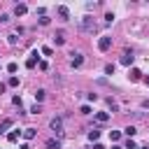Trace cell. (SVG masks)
Instances as JSON below:
<instances>
[{"instance_id": "6da1fadb", "label": "cell", "mask_w": 149, "mask_h": 149, "mask_svg": "<svg viewBox=\"0 0 149 149\" xmlns=\"http://www.w3.org/2000/svg\"><path fill=\"white\" fill-rule=\"evenodd\" d=\"M95 28H98V23L93 21V16H91V14H86V16H81V19H79V30H81V33H93Z\"/></svg>"}, {"instance_id": "7a4b0ae2", "label": "cell", "mask_w": 149, "mask_h": 149, "mask_svg": "<svg viewBox=\"0 0 149 149\" xmlns=\"http://www.w3.org/2000/svg\"><path fill=\"white\" fill-rule=\"evenodd\" d=\"M49 128L61 137V135H63V119H61V116H54V119L49 121Z\"/></svg>"}, {"instance_id": "3957f363", "label": "cell", "mask_w": 149, "mask_h": 149, "mask_svg": "<svg viewBox=\"0 0 149 149\" xmlns=\"http://www.w3.org/2000/svg\"><path fill=\"white\" fill-rule=\"evenodd\" d=\"M109 47H112V37H109V35H102V37L98 40V49H100V51H107Z\"/></svg>"}, {"instance_id": "277c9868", "label": "cell", "mask_w": 149, "mask_h": 149, "mask_svg": "<svg viewBox=\"0 0 149 149\" xmlns=\"http://www.w3.org/2000/svg\"><path fill=\"white\" fill-rule=\"evenodd\" d=\"M70 56H72V58H70V65H72V68H81V63H84V56H81L79 51H72Z\"/></svg>"}, {"instance_id": "5b68a950", "label": "cell", "mask_w": 149, "mask_h": 149, "mask_svg": "<svg viewBox=\"0 0 149 149\" xmlns=\"http://www.w3.org/2000/svg\"><path fill=\"white\" fill-rule=\"evenodd\" d=\"M37 61H40V51H37V49H35V51H33V54H30V56H28V61H26V68H28V70H33V68H35V63H37Z\"/></svg>"}, {"instance_id": "8992f818", "label": "cell", "mask_w": 149, "mask_h": 149, "mask_svg": "<svg viewBox=\"0 0 149 149\" xmlns=\"http://www.w3.org/2000/svg\"><path fill=\"white\" fill-rule=\"evenodd\" d=\"M133 61H135V56H133V51H123V56H121V65H126V68H130V65H133Z\"/></svg>"}, {"instance_id": "52a82bcc", "label": "cell", "mask_w": 149, "mask_h": 149, "mask_svg": "<svg viewBox=\"0 0 149 149\" xmlns=\"http://www.w3.org/2000/svg\"><path fill=\"white\" fill-rule=\"evenodd\" d=\"M12 126H14V119H2V121H0V135H5Z\"/></svg>"}, {"instance_id": "ba28073f", "label": "cell", "mask_w": 149, "mask_h": 149, "mask_svg": "<svg viewBox=\"0 0 149 149\" xmlns=\"http://www.w3.org/2000/svg\"><path fill=\"white\" fill-rule=\"evenodd\" d=\"M56 12H58V16H61V19H65V21L70 19V9H68L65 5H58V9H56Z\"/></svg>"}, {"instance_id": "9c48e42d", "label": "cell", "mask_w": 149, "mask_h": 149, "mask_svg": "<svg viewBox=\"0 0 149 149\" xmlns=\"http://www.w3.org/2000/svg\"><path fill=\"white\" fill-rule=\"evenodd\" d=\"M128 77H130V81H140V79H142V72H140L137 68H130V72H128Z\"/></svg>"}, {"instance_id": "30bf717a", "label": "cell", "mask_w": 149, "mask_h": 149, "mask_svg": "<svg viewBox=\"0 0 149 149\" xmlns=\"http://www.w3.org/2000/svg\"><path fill=\"white\" fill-rule=\"evenodd\" d=\"M95 121L98 123H107L109 121V112H95Z\"/></svg>"}, {"instance_id": "8fae6325", "label": "cell", "mask_w": 149, "mask_h": 149, "mask_svg": "<svg viewBox=\"0 0 149 149\" xmlns=\"http://www.w3.org/2000/svg\"><path fill=\"white\" fill-rule=\"evenodd\" d=\"M44 149H61V140H47V144H44Z\"/></svg>"}, {"instance_id": "7c38bea8", "label": "cell", "mask_w": 149, "mask_h": 149, "mask_svg": "<svg viewBox=\"0 0 149 149\" xmlns=\"http://www.w3.org/2000/svg\"><path fill=\"white\" fill-rule=\"evenodd\" d=\"M26 12H28V7H26V5H23V2H19V5H16V7H14V14H16V16H23V14H26Z\"/></svg>"}, {"instance_id": "4fadbf2b", "label": "cell", "mask_w": 149, "mask_h": 149, "mask_svg": "<svg viewBox=\"0 0 149 149\" xmlns=\"http://www.w3.org/2000/svg\"><path fill=\"white\" fill-rule=\"evenodd\" d=\"M54 42H56V47H63V44H65V37H63V30H58V33L54 35Z\"/></svg>"}, {"instance_id": "5bb4252c", "label": "cell", "mask_w": 149, "mask_h": 149, "mask_svg": "<svg viewBox=\"0 0 149 149\" xmlns=\"http://www.w3.org/2000/svg\"><path fill=\"white\" fill-rule=\"evenodd\" d=\"M44 95H47V91H44V88H37V91H35V102L40 105V102L44 100Z\"/></svg>"}, {"instance_id": "9a60e30c", "label": "cell", "mask_w": 149, "mask_h": 149, "mask_svg": "<svg viewBox=\"0 0 149 149\" xmlns=\"http://www.w3.org/2000/svg\"><path fill=\"white\" fill-rule=\"evenodd\" d=\"M135 133H137V130H135V126H133V123H130V126H126V128H123V135H128V137H130V140H133V135H135Z\"/></svg>"}, {"instance_id": "2e32d148", "label": "cell", "mask_w": 149, "mask_h": 149, "mask_svg": "<svg viewBox=\"0 0 149 149\" xmlns=\"http://www.w3.org/2000/svg\"><path fill=\"white\" fill-rule=\"evenodd\" d=\"M35 135H37V130H35V128H26V130H23V137H26V140H33Z\"/></svg>"}, {"instance_id": "e0dca14e", "label": "cell", "mask_w": 149, "mask_h": 149, "mask_svg": "<svg viewBox=\"0 0 149 149\" xmlns=\"http://www.w3.org/2000/svg\"><path fill=\"white\" fill-rule=\"evenodd\" d=\"M98 137H100V130H95V128H93V130H88V140H91L93 144L98 142Z\"/></svg>"}, {"instance_id": "ac0fdd59", "label": "cell", "mask_w": 149, "mask_h": 149, "mask_svg": "<svg viewBox=\"0 0 149 149\" xmlns=\"http://www.w3.org/2000/svg\"><path fill=\"white\" fill-rule=\"evenodd\" d=\"M19 135H21V130H12V133H7V140H9V142H16Z\"/></svg>"}, {"instance_id": "d6986e66", "label": "cell", "mask_w": 149, "mask_h": 149, "mask_svg": "<svg viewBox=\"0 0 149 149\" xmlns=\"http://www.w3.org/2000/svg\"><path fill=\"white\" fill-rule=\"evenodd\" d=\"M109 140H112V142H119V140H121V130H112V133H109Z\"/></svg>"}, {"instance_id": "ffe728a7", "label": "cell", "mask_w": 149, "mask_h": 149, "mask_svg": "<svg viewBox=\"0 0 149 149\" xmlns=\"http://www.w3.org/2000/svg\"><path fill=\"white\" fill-rule=\"evenodd\" d=\"M114 70H116L114 63H107V65H105V74H114Z\"/></svg>"}, {"instance_id": "44dd1931", "label": "cell", "mask_w": 149, "mask_h": 149, "mask_svg": "<svg viewBox=\"0 0 149 149\" xmlns=\"http://www.w3.org/2000/svg\"><path fill=\"white\" fill-rule=\"evenodd\" d=\"M130 119H147V112H130Z\"/></svg>"}, {"instance_id": "7402d4cb", "label": "cell", "mask_w": 149, "mask_h": 149, "mask_svg": "<svg viewBox=\"0 0 149 149\" xmlns=\"http://www.w3.org/2000/svg\"><path fill=\"white\" fill-rule=\"evenodd\" d=\"M7 86H19V77H14V74H12V77L7 79Z\"/></svg>"}, {"instance_id": "603a6c76", "label": "cell", "mask_w": 149, "mask_h": 149, "mask_svg": "<svg viewBox=\"0 0 149 149\" xmlns=\"http://www.w3.org/2000/svg\"><path fill=\"white\" fill-rule=\"evenodd\" d=\"M123 149H137V144H135V142H133V140H130V137H128V142H126V144H123Z\"/></svg>"}, {"instance_id": "cb8c5ba5", "label": "cell", "mask_w": 149, "mask_h": 149, "mask_svg": "<svg viewBox=\"0 0 149 149\" xmlns=\"http://www.w3.org/2000/svg\"><path fill=\"white\" fill-rule=\"evenodd\" d=\"M16 68H19L16 63H7V72H12V74H14V72H16Z\"/></svg>"}, {"instance_id": "d4e9b609", "label": "cell", "mask_w": 149, "mask_h": 149, "mask_svg": "<svg viewBox=\"0 0 149 149\" xmlns=\"http://www.w3.org/2000/svg\"><path fill=\"white\" fill-rule=\"evenodd\" d=\"M107 105H109V107H112V112H116V109H119V105H116V102H114V100H112V98H107Z\"/></svg>"}, {"instance_id": "484cf974", "label": "cell", "mask_w": 149, "mask_h": 149, "mask_svg": "<svg viewBox=\"0 0 149 149\" xmlns=\"http://www.w3.org/2000/svg\"><path fill=\"white\" fill-rule=\"evenodd\" d=\"M40 112H42V107H40V105H37V102H35V105H33V107H30V114H40Z\"/></svg>"}, {"instance_id": "4316f807", "label": "cell", "mask_w": 149, "mask_h": 149, "mask_svg": "<svg viewBox=\"0 0 149 149\" xmlns=\"http://www.w3.org/2000/svg\"><path fill=\"white\" fill-rule=\"evenodd\" d=\"M112 21H114V14L107 12V14H105V23H112Z\"/></svg>"}, {"instance_id": "83f0119b", "label": "cell", "mask_w": 149, "mask_h": 149, "mask_svg": "<svg viewBox=\"0 0 149 149\" xmlns=\"http://www.w3.org/2000/svg\"><path fill=\"white\" fill-rule=\"evenodd\" d=\"M42 54H44V56H51L54 49H51V47H42Z\"/></svg>"}, {"instance_id": "f1b7e54d", "label": "cell", "mask_w": 149, "mask_h": 149, "mask_svg": "<svg viewBox=\"0 0 149 149\" xmlns=\"http://www.w3.org/2000/svg\"><path fill=\"white\" fill-rule=\"evenodd\" d=\"M12 102H14L16 107H21V102H23V100H21V95H14V98H12Z\"/></svg>"}, {"instance_id": "f546056e", "label": "cell", "mask_w": 149, "mask_h": 149, "mask_svg": "<svg viewBox=\"0 0 149 149\" xmlns=\"http://www.w3.org/2000/svg\"><path fill=\"white\" fill-rule=\"evenodd\" d=\"M9 19H12V16H9V14H0V23H7V21H9Z\"/></svg>"}, {"instance_id": "4dcf8cb0", "label": "cell", "mask_w": 149, "mask_h": 149, "mask_svg": "<svg viewBox=\"0 0 149 149\" xmlns=\"http://www.w3.org/2000/svg\"><path fill=\"white\" fill-rule=\"evenodd\" d=\"M7 42H9V44H12V47H14V44H16V42H19V37H16V35H9V40H7Z\"/></svg>"}, {"instance_id": "1f68e13d", "label": "cell", "mask_w": 149, "mask_h": 149, "mask_svg": "<svg viewBox=\"0 0 149 149\" xmlns=\"http://www.w3.org/2000/svg\"><path fill=\"white\" fill-rule=\"evenodd\" d=\"M79 112H81V114H91V107H88V105H81V109H79Z\"/></svg>"}, {"instance_id": "d6a6232c", "label": "cell", "mask_w": 149, "mask_h": 149, "mask_svg": "<svg viewBox=\"0 0 149 149\" xmlns=\"http://www.w3.org/2000/svg\"><path fill=\"white\" fill-rule=\"evenodd\" d=\"M49 23V16H40V26H47Z\"/></svg>"}, {"instance_id": "836d02e7", "label": "cell", "mask_w": 149, "mask_h": 149, "mask_svg": "<svg viewBox=\"0 0 149 149\" xmlns=\"http://www.w3.org/2000/svg\"><path fill=\"white\" fill-rule=\"evenodd\" d=\"M93 149H105V147H102L100 142H95V144H93Z\"/></svg>"}, {"instance_id": "e575fe53", "label": "cell", "mask_w": 149, "mask_h": 149, "mask_svg": "<svg viewBox=\"0 0 149 149\" xmlns=\"http://www.w3.org/2000/svg\"><path fill=\"white\" fill-rule=\"evenodd\" d=\"M142 107H144V109H147V107H149V100H144V102H142Z\"/></svg>"}, {"instance_id": "d590c367", "label": "cell", "mask_w": 149, "mask_h": 149, "mask_svg": "<svg viewBox=\"0 0 149 149\" xmlns=\"http://www.w3.org/2000/svg\"><path fill=\"white\" fill-rule=\"evenodd\" d=\"M112 149H123V147H121V144H114V147H112Z\"/></svg>"}, {"instance_id": "8d00e7d4", "label": "cell", "mask_w": 149, "mask_h": 149, "mask_svg": "<svg viewBox=\"0 0 149 149\" xmlns=\"http://www.w3.org/2000/svg\"><path fill=\"white\" fill-rule=\"evenodd\" d=\"M137 149H149V147H137Z\"/></svg>"}, {"instance_id": "74e56055", "label": "cell", "mask_w": 149, "mask_h": 149, "mask_svg": "<svg viewBox=\"0 0 149 149\" xmlns=\"http://www.w3.org/2000/svg\"><path fill=\"white\" fill-rule=\"evenodd\" d=\"M144 81H147V86H149V77H147V79H144Z\"/></svg>"}]
</instances>
